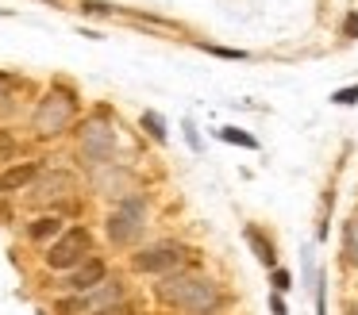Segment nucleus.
I'll list each match as a JSON object with an SVG mask.
<instances>
[{
	"instance_id": "f257e3e1",
	"label": "nucleus",
	"mask_w": 358,
	"mask_h": 315,
	"mask_svg": "<svg viewBox=\"0 0 358 315\" xmlns=\"http://www.w3.org/2000/svg\"><path fill=\"white\" fill-rule=\"evenodd\" d=\"M155 296L162 300L166 307H178V312H189V315H212L220 304H224L220 288L208 281V277L181 273V269L166 273L162 281L155 284Z\"/></svg>"
},
{
	"instance_id": "f03ea898",
	"label": "nucleus",
	"mask_w": 358,
	"mask_h": 315,
	"mask_svg": "<svg viewBox=\"0 0 358 315\" xmlns=\"http://www.w3.org/2000/svg\"><path fill=\"white\" fill-rule=\"evenodd\" d=\"M73 112H78V96L66 92V89H50L47 96L39 100V108H35V119H31L35 123V135H43V138L62 135V131L70 127Z\"/></svg>"
},
{
	"instance_id": "7ed1b4c3",
	"label": "nucleus",
	"mask_w": 358,
	"mask_h": 315,
	"mask_svg": "<svg viewBox=\"0 0 358 315\" xmlns=\"http://www.w3.org/2000/svg\"><path fill=\"white\" fill-rule=\"evenodd\" d=\"M143 227H147V200L143 196H124L120 207H112L108 223H104L112 246H131L143 235Z\"/></svg>"
},
{
	"instance_id": "20e7f679",
	"label": "nucleus",
	"mask_w": 358,
	"mask_h": 315,
	"mask_svg": "<svg viewBox=\"0 0 358 315\" xmlns=\"http://www.w3.org/2000/svg\"><path fill=\"white\" fill-rule=\"evenodd\" d=\"M89 254H93V235H89L85 227H70L50 242V250L43 254V261H47V269H73V265H81Z\"/></svg>"
},
{
	"instance_id": "39448f33",
	"label": "nucleus",
	"mask_w": 358,
	"mask_h": 315,
	"mask_svg": "<svg viewBox=\"0 0 358 315\" xmlns=\"http://www.w3.org/2000/svg\"><path fill=\"white\" fill-rule=\"evenodd\" d=\"M78 146H81V158H85L89 166H108L112 154H116V131H112V123H104L101 115H96V119L81 123Z\"/></svg>"
},
{
	"instance_id": "423d86ee",
	"label": "nucleus",
	"mask_w": 358,
	"mask_h": 315,
	"mask_svg": "<svg viewBox=\"0 0 358 315\" xmlns=\"http://www.w3.org/2000/svg\"><path fill=\"white\" fill-rule=\"evenodd\" d=\"M185 254L189 250L181 242H155L147 250L131 254V269L135 273H150V277H166V273L185 265Z\"/></svg>"
},
{
	"instance_id": "0eeeda50",
	"label": "nucleus",
	"mask_w": 358,
	"mask_h": 315,
	"mask_svg": "<svg viewBox=\"0 0 358 315\" xmlns=\"http://www.w3.org/2000/svg\"><path fill=\"white\" fill-rule=\"evenodd\" d=\"M101 281H108V265H104L101 258H85L81 265L70 269V277H66V288L78 292V296H85V292H93Z\"/></svg>"
},
{
	"instance_id": "6e6552de",
	"label": "nucleus",
	"mask_w": 358,
	"mask_h": 315,
	"mask_svg": "<svg viewBox=\"0 0 358 315\" xmlns=\"http://www.w3.org/2000/svg\"><path fill=\"white\" fill-rule=\"evenodd\" d=\"M31 184H35V189H31V200H35V204L62 200V196H70V192H73V177L62 173V169H58V173H39Z\"/></svg>"
},
{
	"instance_id": "1a4fd4ad",
	"label": "nucleus",
	"mask_w": 358,
	"mask_h": 315,
	"mask_svg": "<svg viewBox=\"0 0 358 315\" xmlns=\"http://www.w3.org/2000/svg\"><path fill=\"white\" fill-rule=\"evenodd\" d=\"M43 173V161H16V166L0 169V192H20Z\"/></svg>"
},
{
	"instance_id": "9d476101",
	"label": "nucleus",
	"mask_w": 358,
	"mask_h": 315,
	"mask_svg": "<svg viewBox=\"0 0 358 315\" xmlns=\"http://www.w3.org/2000/svg\"><path fill=\"white\" fill-rule=\"evenodd\" d=\"M85 304H89V312H96V307H112V304H124V284H120V281H101L93 292H85Z\"/></svg>"
},
{
	"instance_id": "9b49d317",
	"label": "nucleus",
	"mask_w": 358,
	"mask_h": 315,
	"mask_svg": "<svg viewBox=\"0 0 358 315\" xmlns=\"http://www.w3.org/2000/svg\"><path fill=\"white\" fill-rule=\"evenodd\" d=\"M27 235H31V242H47V238L62 235V219H58V215H39V219L27 227Z\"/></svg>"
},
{
	"instance_id": "f8f14e48",
	"label": "nucleus",
	"mask_w": 358,
	"mask_h": 315,
	"mask_svg": "<svg viewBox=\"0 0 358 315\" xmlns=\"http://www.w3.org/2000/svg\"><path fill=\"white\" fill-rule=\"evenodd\" d=\"M343 258H347V265L358 269V212L350 215L347 230H343Z\"/></svg>"
},
{
	"instance_id": "ddd939ff",
	"label": "nucleus",
	"mask_w": 358,
	"mask_h": 315,
	"mask_svg": "<svg viewBox=\"0 0 358 315\" xmlns=\"http://www.w3.org/2000/svg\"><path fill=\"white\" fill-rule=\"evenodd\" d=\"M247 242L255 246V254H258V261H262V265H273V246L262 242V235H258L255 227H247Z\"/></svg>"
},
{
	"instance_id": "4468645a",
	"label": "nucleus",
	"mask_w": 358,
	"mask_h": 315,
	"mask_svg": "<svg viewBox=\"0 0 358 315\" xmlns=\"http://www.w3.org/2000/svg\"><path fill=\"white\" fill-rule=\"evenodd\" d=\"M55 312L58 315H89V304H85V296H78V292H73L70 300H58Z\"/></svg>"
},
{
	"instance_id": "2eb2a0df",
	"label": "nucleus",
	"mask_w": 358,
	"mask_h": 315,
	"mask_svg": "<svg viewBox=\"0 0 358 315\" xmlns=\"http://www.w3.org/2000/svg\"><path fill=\"white\" fill-rule=\"evenodd\" d=\"M143 127H147V135L155 138V142H166V123L158 112H143Z\"/></svg>"
},
{
	"instance_id": "dca6fc26",
	"label": "nucleus",
	"mask_w": 358,
	"mask_h": 315,
	"mask_svg": "<svg viewBox=\"0 0 358 315\" xmlns=\"http://www.w3.org/2000/svg\"><path fill=\"white\" fill-rule=\"evenodd\" d=\"M220 138H224V142H239V146H247V150H255V138H250V135H243V131H235V127H224V131H220Z\"/></svg>"
},
{
	"instance_id": "f3484780",
	"label": "nucleus",
	"mask_w": 358,
	"mask_h": 315,
	"mask_svg": "<svg viewBox=\"0 0 358 315\" xmlns=\"http://www.w3.org/2000/svg\"><path fill=\"white\" fill-rule=\"evenodd\" d=\"M12 158H16V138L8 131H0V166H8Z\"/></svg>"
},
{
	"instance_id": "a211bd4d",
	"label": "nucleus",
	"mask_w": 358,
	"mask_h": 315,
	"mask_svg": "<svg viewBox=\"0 0 358 315\" xmlns=\"http://www.w3.org/2000/svg\"><path fill=\"white\" fill-rule=\"evenodd\" d=\"M12 89H16V77L0 73V108H8V104H12Z\"/></svg>"
},
{
	"instance_id": "6ab92c4d",
	"label": "nucleus",
	"mask_w": 358,
	"mask_h": 315,
	"mask_svg": "<svg viewBox=\"0 0 358 315\" xmlns=\"http://www.w3.org/2000/svg\"><path fill=\"white\" fill-rule=\"evenodd\" d=\"M89 315H143V312H135L131 304H112V307H96V312H89Z\"/></svg>"
},
{
	"instance_id": "aec40b11",
	"label": "nucleus",
	"mask_w": 358,
	"mask_h": 315,
	"mask_svg": "<svg viewBox=\"0 0 358 315\" xmlns=\"http://www.w3.org/2000/svg\"><path fill=\"white\" fill-rule=\"evenodd\" d=\"M331 100H335V104H358V85H350V89H339Z\"/></svg>"
},
{
	"instance_id": "412c9836",
	"label": "nucleus",
	"mask_w": 358,
	"mask_h": 315,
	"mask_svg": "<svg viewBox=\"0 0 358 315\" xmlns=\"http://www.w3.org/2000/svg\"><path fill=\"white\" fill-rule=\"evenodd\" d=\"M273 288H278V292L289 288V273H285V269H273Z\"/></svg>"
},
{
	"instance_id": "4be33fe9",
	"label": "nucleus",
	"mask_w": 358,
	"mask_h": 315,
	"mask_svg": "<svg viewBox=\"0 0 358 315\" xmlns=\"http://www.w3.org/2000/svg\"><path fill=\"white\" fill-rule=\"evenodd\" d=\"M208 54H220V58H243V50H224V46H204Z\"/></svg>"
},
{
	"instance_id": "5701e85b",
	"label": "nucleus",
	"mask_w": 358,
	"mask_h": 315,
	"mask_svg": "<svg viewBox=\"0 0 358 315\" xmlns=\"http://www.w3.org/2000/svg\"><path fill=\"white\" fill-rule=\"evenodd\" d=\"M343 35H358V15H350V20L343 23Z\"/></svg>"
},
{
	"instance_id": "b1692460",
	"label": "nucleus",
	"mask_w": 358,
	"mask_h": 315,
	"mask_svg": "<svg viewBox=\"0 0 358 315\" xmlns=\"http://www.w3.org/2000/svg\"><path fill=\"white\" fill-rule=\"evenodd\" d=\"M270 307H273V315H289V312H285V300H281V296H273Z\"/></svg>"
},
{
	"instance_id": "393cba45",
	"label": "nucleus",
	"mask_w": 358,
	"mask_h": 315,
	"mask_svg": "<svg viewBox=\"0 0 358 315\" xmlns=\"http://www.w3.org/2000/svg\"><path fill=\"white\" fill-rule=\"evenodd\" d=\"M39 4H50V8H55V4H58V0H39Z\"/></svg>"
}]
</instances>
